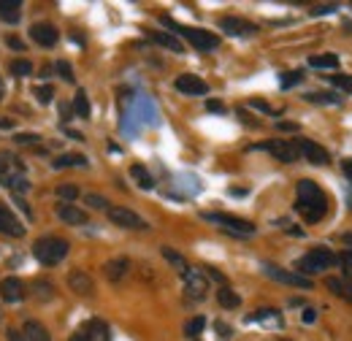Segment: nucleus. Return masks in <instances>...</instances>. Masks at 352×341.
I'll return each mask as SVG.
<instances>
[{
  "instance_id": "f257e3e1",
  "label": "nucleus",
  "mask_w": 352,
  "mask_h": 341,
  "mask_svg": "<svg viewBox=\"0 0 352 341\" xmlns=\"http://www.w3.org/2000/svg\"><path fill=\"white\" fill-rule=\"evenodd\" d=\"M296 209L298 214L307 219V222H320L325 212H328V201H325V195H322V190L311 182V179H301L298 184H296Z\"/></svg>"
},
{
  "instance_id": "f03ea898",
  "label": "nucleus",
  "mask_w": 352,
  "mask_h": 341,
  "mask_svg": "<svg viewBox=\"0 0 352 341\" xmlns=\"http://www.w3.org/2000/svg\"><path fill=\"white\" fill-rule=\"evenodd\" d=\"M68 250H71V244L65 239H60V236H44V239H38L33 244V255H36V260L41 265H57V263H63L65 255H68Z\"/></svg>"
},
{
  "instance_id": "7ed1b4c3",
  "label": "nucleus",
  "mask_w": 352,
  "mask_h": 341,
  "mask_svg": "<svg viewBox=\"0 0 352 341\" xmlns=\"http://www.w3.org/2000/svg\"><path fill=\"white\" fill-rule=\"evenodd\" d=\"M168 30H174V33H179V36H184L187 41L192 43L195 49H201V52H212V49H217L220 46V38L217 36H212L209 30H201V28H187V25H176V22H171L168 16H163L160 19Z\"/></svg>"
},
{
  "instance_id": "20e7f679",
  "label": "nucleus",
  "mask_w": 352,
  "mask_h": 341,
  "mask_svg": "<svg viewBox=\"0 0 352 341\" xmlns=\"http://www.w3.org/2000/svg\"><path fill=\"white\" fill-rule=\"evenodd\" d=\"M336 263H339V257L333 255L331 250L314 247V250H309L307 255L296 263V268H298V274L304 276V274H322V271H328V268L336 265Z\"/></svg>"
},
{
  "instance_id": "39448f33",
  "label": "nucleus",
  "mask_w": 352,
  "mask_h": 341,
  "mask_svg": "<svg viewBox=\"0 0 352 341\" xmlns=\"http://www.w3.org/2000/svg\"><path fill=\"white\" fill-rule=\"evenodd\" d=\"M204 219L220 225L225 233L239 236V239H250V236H255V225H252L250 219H241V217H230V214H204Z\"/></svg>"
},
{
  "instance_id": "423d86ee",
  "label": "nucleus",
  "mask_w": 352,
  "mask_h": 341,
  "mask_svg": "<svg viewBox=\"0 0 352 341\" xmlns=\"http://www.w3.org/2000/svg\"><path fill=\"white\" fill-rule=\"evenodd\" d=\"M258 149H265L271 157H276L279 163H298L301 152L296 146V141H282V138H271V141H261Z\"/></svg>"
},
{
  "instance_id": "0eeeda50",
  "label": "nucleus",
  "mask_w": 352,
  "mask_h": 341,
  "mask_svg": "<svg viewBox=\"0 0 352 341\" xmlns=\"http://www.w3.org/2000/svg\"><path fill=\"white\" fill-rule=\"evenodd\" d=\"M109 219H111L117 228H125V230H149L146 219L138 217L133 209H125V206H111V209H109Z\"/></svg>"
},
{
  "instance_id": "6e6552de",
  "label": "nucleus",
  "mask_w": 352,
  "mask_h": 341,
  "mask_svg": "<svg viewBox=\"0 0 352 341\" xmlns=\"http://www.w3.org/2000/svg\"><path fill=\"white\" fill-rule=\"evenodd\" d=\"M263 271L274 279V282H282V285H290V287H301V290H311L314 285H311V279L309 276H301V274H293V271H285V268H279V265H271V263H265Z\"/></svg>"
},
{
  "instance_id": "1a4fd4ad",
  "label": "nucleus",
  "mask_w": 352,
  "mask_h": 341,
  "mask_svg": "<svg viewBox=\"0 0 352 341\" xmlns=\"http://www.w3.org/2000/svg\"><path fill=\"white\" fill-rule=\"evenodd\" d=\"M182 279H184V293H187L190 298H192V300L206 298V293H209V279H206L201 271L187 268V271L182 274Z\"/></svg>"
},
{
  "instance_id": "9d476101",
  "label": "nucleus",
  "mask_w": 352,
  "mask_h": 341,
  "mask_svg": "<svg viewBox=\"0 0 352 341\" xmlns=\"http://www.w3.org/2000/svg\"><path fill=\"white\" fill-rule=\"evenodd\" d=\"M220 30L225 36H236V38H252V36H258V25H252L247 19H239V16H225L220 22Z\"/></svg>"
},
{
  "instance_id": "9b49d317",
  "label": "nucleus",
  "mask_w": 352,
  "mask_h": 341,
  "mask_svg": "<svg viewBox=\"0 0 352 341\" xmlns=\"http://www.w3.org/2000/svg\"><path fill=\"white\" fill-rule=\"evenodd\" d=\"M296 146H298L301 157H307L311 166H328V163H331V155H328L320 144H314L311 138H298Z\"/></svg>"
},
{
  "instance_id": "f8f14e48",
  "label": "nucleus",
  "mask_w": 352,
  "mask_h": 341,
  "mask_svg": "<svg viewBox=\"0 0 352 341\" xmlns=\"http://www.w3.org/2000/svg\"><path fill=\"white\" fill-rule=\"evenodd\" d=\"M174 87L179 92H184V95H206V92H209V85H206L201 76H195V74H182V76H176Z\"/></svg>"
},
{
  "instance_id": "ddd939ff",
  "label": "nucleus",
  "mask_w": 352,
  "mask_h": 341,
  "mask_svg": "<svg viewBox=\"0 0 352 341\" xmlns=\"http://www.w3.org/2000/svg\"><path fill=\"white\" fill-rule=\"evenodd\" d=\"M0 233H6V236H11V239H22V236H25L22 222L14 217V212H11L8 206H3V204H0Z\"/></svg>"
},
{
  "instance_id": "4468645a",
  "label": "nucleus",
  "mask_w": 352,
  "mask_h": 341,
  "mask_svg": "<svg viewBox=\"0 0 352 341\" xmlns=\"http://www.w3.org/2000/svg\"><path fill=\"white\" fill-rule=\"evenodd\" d=\"M30 36H33V41L38 43V46H54L57 38H60V33H57V28L54 25H49V22H36L33 28H30Z\"/></svg>"
},
{
  "instance_id": "2eb2a0df",
  "label": "nucleus",
  "mask_w": 352,
  "mask_h": 341,
  "mask_svg": "<svg viewBox=\"0 0 352 341\" xmlns=\"http://www.w3.org/2000/svg\"><path fill=\"white\" fill-rule=\"evenodd\" d=\"M0 298L6 300V303H19V300L25 298V285H22L16 276L3 279V282H0Z\"/></svg>"
},
{
  "instance_id": "dca6fc26",
  "label": "nucleus",
  "mask_w": 352,
  "mask_h": 341,
  "mask_svg": "<svg viewBox=\"0 0 352 341\" xmlns=\"http://www.w3.org/2000/svg\"><path fill=\"white\" fill-rule=\"evenodd\" d=\"M79 333L89 341H111V333H109V325L103 322V320H87L82 328H79Z\"/></svg>"
},
{
  "instance_id": "f3484780",
  "label": "nucleus",
  "mask_w": 352,
  "mask_h": 341,
  "mask_svg": "<svg viewBox=\"0 0 352 341\" xmlns=\"http://www.w3.org/2000/svg\"><path fill=\"white\" fill-rule=\"evenodd\" d=\"M128 271H131V260L128 257H114V260H109L103 265V274H106L109 282H122L128 276Z\"/></svg>"
},
{
  "instance_id": "a211bd4d",
  "label": "nucleus",
  "mask_w": 352,
  "mask_h": 341,
  "mask_svg": "<svg viewBox=\"0 0 352 341\" xmlns=\"http://www.w3.org/2000/svg\"><path fill=\"white\" fill-rule=\"evenodd\" d=\"M68 287L76 296H92L95 293V282L89 279V274H85V271H71L68 274Z\"/></svg>"
},
{
  "instance_id": "6ab92c4d",
  "label": "nucleus",
  "mask_w": 352,
  "mask_h": 341,
  "mask_svg": "<svg viewBox=\"0 0 352 341\" xmlns=\"http://www.w3.org/2000/svg\"><path fill=\"white\" fill-rule=\"evenodd\" d=\"M149 36V41L157 43V46H163V49H168V52H184V46H182V41L176 38V36H171V33H163V30H149L146 33Z\"/></svg>"
},
{
  "instance_id": "aec40b11",
  "label": "nucleus",
  "mask_w": 352,
  "mask_h": 341,
  "mask_svg": "<svg viewBox=\"0 0 352 341\" xmlns=\"http://www.w3.org/2000/svg\"><path fill=\"white\" fill-rule=\"evenodd\" d=\"M57 217H60L63 222H68V225H85V222H87V212L76 209L74 204H60V206H57Z\"/></svg>"
},
{
  "instance_id": "412c9836",
  "label": "nucleus",
  "mask_w": 352,
  "mask_h": 341,
  "mask_svg": "<svg viewBox=\"0 0 352 341\" xmlns=\"http://www.w3.org/2000/svg\"><path fill=\"white\" fill-rule=\"evenodd\" d=\"M325 287L336 296V298L347 300V303H352V282H347V279H342V276H331L328 282H325Z\"/></svg>"
},
{
  "instance_id": "4be33fe9",
  "label": "nucleus",
  "mask_w": 352,
  "mask_h": 341,
  "mask_svg": "<svg viewBox=\"0 0 352 341\" xmlns=\"http://www.w3.org/2000/svg\"><path fill=\"white\" fill-rule=\"evenodd\" d=\"M0 182H3V187L14 190V192H25V190H30V184H28L25 173H19V170H8V173H0Z\"/></svg>"
},
{
  "instance_id": "5701e85b",
  "label": "nucleus",
  "mask_w": 352,
  "mask_h": 341,
  "mask_svg": "<svg viewBox=\"0 0 352 341\" xmlns=\"http://www.w3.org/2000/svg\"><path fill=\"white\" fill-rule=\"evenodd\" d=\"M22 333H25V339L28 341H52L49 331H46L41 322H36V320H28L25 328H22Z\"/></svg>"
},
{
  "instance_id": "b1692460",
  "label": "nucleus",
  "mask_w": 352,
  "mask_h": 341,
  "mask_svg": "<svg viewBox=\"0 0 352 341\" xmlns=\"http://www.w3.org/2000/svg\"><path fill=\"white\" fill-rule=\"evenodd\" d=\"M19 0H0V19L16 25L19 22Z\"/></svg>"
},
{
  "instance_id": "393cba45",
  "label": "nucleus",
  "mask_w": 352,
  "mask_h": 341,
  "mask_svg": "<svg viewBox=\"0 0 352 341\" xmlns=\"http://www.w3.org/2000/svg\"><path fill=\"white\" fill-rule=\"evenodd\" d=\"M304 100L317 103V106H339V103H342V98L333 95V92H309Z\"/></svg>"
},
{
  "instance_id": "a878e982",
  "label": "nucleus",
  "mask_w": 352,
  "mask_h": 341,
  "mask_svg": "<svg viewBox=\"0 0 352 341\" xmlns=\"http://www.w3.org/2000/svg\"><path fill=\"white\" fill-rule=\"evenodd\" d=\"M309 65H311V68H336V65H339V57H336L333 52L311 54V57H309Z\"/></svg>"
},
{
  "instance_id": "bb28decb",
  "label": "nucleus",
  "mask_w": 352,
  "mask_h": 341,
  "mask_svg": "<svg viewBox=\"0 0 352 341\" xmlns=\"http://www.w3.org/2000/svg\"><path fill=\"white\" fill-rule=\"evenodd\" d=\"M76 166H79V168H82V166H87V157H85V155H74V152H71V155H60V157L54 160V168H76Z\"/></svg>"
},
{
  "instance_id": "cd10ccee",
  "label": "nucleus",
  "mask_w": 352,
  "mask_h": 341,
  "mask_svg": "<svg viewBox=\"0 0 352 341\" xmlns=\"http://www.w3.org/2000/svg\"><path fill=\"white\" fill-rule=\"evenodd\" d=\"M131 176L138 182V187H141V190H152V187H155V179L149 176V170L144 168V166H138V163L131 168Z\"/></svg>"
},
{
  "instance_id": "c85d7f7f",
  "label": "nucleus",
  "mask_w": 352,
  "mask_h": 341,
  "mask_svg": "<svg viewBox=\"0 0 352 341\" xmlns=\"http://www.w3.org/2000/svg\"><path fill=\"white\" fill-rule=\"evenodd\" d=\"M217 303H220L222 309H239V306H241V298H239L230 287H220V293H217Z\"/></svg>"
},
{
  "instance_id": "c756f323",
  "label": "nucleus",
  "mask_w": 352,
  "mask_h": 341,
  "mask_svg": "<svg viewBox=\"0 0 352 341\" xmlns=\"http://www.w3.org/2000/svg\"><path fill=\"white\" fill-rule=\"evenodd\" d=\"M204 328H206V320H204V317H192V320L184 325V336L190 341H198V336L204 333Z\"/></svg>"
},
{
  "instance_id": "7c9ffc66",
  "label": "nucleus",
  "mask_w": 352,
  "mask_h": 341,
  "mask_svg": "<svg viewBox=\"0 0 352 341\" xmlns=\"http://www.w3.org/2000/svg\"><path fill=\"white\" fill-rule=\"evenodd\" d=\"M163 257H166V260H168L171 265H176V268H179L182 274H184V271L190 268V265H187V260H184V257L179 255L176 250H171V247H163Z\"/></svg>"
},
{
  "instance_id": "2f4dec72",
  "label": "nucleus",
  "mask_w": 352,
  "mask_h": 341,
  "mask_svg": "<svg viewBox=\"0 0 352 341\" xmlns=\"http://www.w3.org/2000/svg\"><path fill=\"white\" fill-rule=\"evenodd\" d=\"M74 111H76L79 117H85V120L89 117V100L82 89H79V92H76V98H74Z\"/></svg>"
},
{
  "instance_id": "473e14b6",
  "label": "nucleus",
  "mask_w": 352,
  "mask_h": 341,
  "mask_svg": "<svg viewBox=\"0 0 352 341\" xmlns=\"http://www.w3.org/2000/svg\"><path fill=\"white\" fill-rule=\"evenodd\" d=\"M331 85L336 87V89H342V92H347V95H352V76L350 74H336V76H331Z\"/></svg>"
},
{
  "instance_id": "72a5a7b5",
  "label": "nucleus",
  "mask_w": 352,
  "mask_h": 341,
  "mask_svg": "<svg viewBox=\"0 0 352 341\" xmlns=\"http://www.w3.org/2000/svg\"><path fill=\"white\" fill-rule=\"evenodd\" d=\"M33 293H36V298H38V300H52V298H54V287H52L49 282H36V285H33Z\"/></svg>"
},
{
  "instance_id": "f704fd0d",
  "label": "nucleus",
  "mask_w": 352,
  "mask_h": 341,
  "mask_svg": "<svg viewBox=\"0 0 352 341\" xmlns=\"http://www.w3.org/2000/svg\"><path fill=\"white\" fill-rule=\"evenodd\" d=\"M336 265L342 268V279L352 282V252H342V255H339V263H336Z\"/></svg>"
},
{
  "instance_id": "c9c22d12",
  "label": "nucleus",
  "mask_w": 352,
  "mask_h": 341,
  "mask_svg": "<svg viewBox=\"0 0 352 341\" xmlns=\"http://www.w3.org/2000/svg\"><path fill=\"white\" fill-rule=\"evenodd\" d=\"M8 71H11L14 76H30V74H33V65H30V60H14Z\"/></svg>"
},
{
  "instance_id": "e433bc0d",
  "label": "nucleus",
  "mask_w": 352,
  "mask_h": 341,
  "mask_svg": "<svg viewBox=\"0 0 352 341\" xmlns=\"http://www.w3.org/2000/svg\"><path fill=\"white\" fill-rule=\"evenodd\" d=\"M85 204H87L89 209H100V212H103V209H106V212L111 209V206H109V201H106L103 195H95V192H89V195H85Z\"/></svg>"
},
{
  "instance_id": "4c0bfd02",
  "label": "nucleus",
  "mask_w": 352,
  "mask_h": 341,
  "mask_svg": "<svg viewBox=\"0 0 352 341\" xmlns=\"http://www.w3.org/2000/svg\"><path fill=\"white\" fill-rule=\"evenodd\" d=\"M57 195H60L63 201H76V198H79V187H76V184H60V187H57Z\"/></svg>"
},
{
  "instance_id": "58836bf2",
  "label": "nucleus",
  "mask_w": 352,
  "mask_h": 341,
  "mask_svg": "<svg viewBox=\"0 0 352 341\" xmlns=\"http://www.w3.org/2000/svg\"><path fill=\"white\" fill-rule=\"evenodd\" d=\"M301 79H304L301 71H287V74L282 76V89H290V87L301 85Z\"/></svg>"
},
{
  "instance_id": "ea45409f",
  "label": "nucleus",
  "mask_w": 352,
  "mask_h": 341,
  "mask_svg": "<svg viewBox=\"0 0 352 341\" xmlns=\"http://www.w3.org/2000/svg\"><path fill=\"white\" fill-rule=\"evenodd\" d=\"M36 98H38V103H52V98H54V89L49 85H44V87H36Z\"/></svg>"
},
{
  "instance_id": "a19ab883",
  "label": "nucleus",
  "mask_w": 352,
  "mask_h": 341,
  "mask_svg": "<svg viewBox=\"0 0 352 341\" xmlns=\"http://www.w3.org/2000/svg\"><path fill=\"white\" fill-rule=\"evenodd\" d=\"M14 141H16V144L30 146V144H38V141H41V135H36V133H16V135H14Z\"/></svg>"
},
{
  "instance_id": "79ce46f5",
  "label": "nucleus",
  "mask_w": 352,
  "mask_h": 341,
  "mask_svg": "<svg viewBox=\"0 0 352 341\" xmlns=\"http://www.w3.org/2000/svg\"><path fill=\"white\" fill-rule=\"evenodd\" d=\"M57 74H60L65 82H74V71H71V65H68L65 60H60V63H57Z\"/></svg>"
},
{
  "instance_id": "37998d69",
  "label": "nucleus",
  "mask_w": 352,
  "mask_h": 341,
  "mask_svg": "<svg viewBox=\"0 0 352 341\" xmlns=\"http://www.w3.org/2000/svg\"><path fill=\"white\" fill-rule=\"evenodd\" d=\"M336 8H339V6H333V3H331V6H317V8H311V16H322V14H333Z\"/></svg>"
},
{
  "instance_id": "c03bdc74",
  "label": "nucleus",
  "mask_w": 352,
  "mask_h": 341,
  "mask_svg": "<svg viewBox=\"0 0 352 341\" xmlns=\"http://www.w3.org/2000/svg\"><path fill=\"white\" fill-rule=\"evenodd\" d=\"M250 106H252V109H261V111H265V114H276L271 106H265L263 100H250Z\"/></svg>"
},
{
  "instance_id": "a18cd8bd",
  "label": "nucleus",
  "mask_w": 352,
  "mask_h": 341,
  "mask_svg": "<svg viewBox=\"0 0 352 341\" xmlns=\"http://www.w3.org/2000/svg\"><path fill=\"white\" fill-rule=\"evenodd\" d=\"M206 109H209V111H214V114H225V106L217 103V100H206Z\"/></svg>"
},
{
  "instance_id": "49530a36",
  "label": "nucleus",
  "mask_w": 352,
  "mask_h": 341,
  "mask_svg": "<svg viewBox=\"0 0 352 341\" xmlns=\"http://www.w3.org/2000/svg\"><path fill=\"white\" fill-rule=\"evenodd\" d=\"M6 336H8V341H28L25 339V333H19V331H14V328H8Z\"/></svg>"
},
{
  "instance_id": "de8ad7c7",
  "label": "nucleus",
  "mask_w": 352,
  "mask_h": 341,
  "mask_svg": "<svg viewBox=\"0 0 352 341\" xmlns=\"http://www.w3.org/2000/svg\"><path fill=\"white\" fill-rule=\"evenodd\" d=\"M276 128H279V130H290V133H296V130H298V125H296V122H276Z\"/></svg>"
},
{
  "instance_id": "09e8293b",
  "label": "nucleus",
  "mask_w": 352,
  "mask_h": 341,
  "mask_svg": "<svg viewBox=\"0 0 352 341\" xmlns=\"http://www.w3.org/2000/svg\"><path fill=\"white\" fill-rule=\"evenodd\" d=\"M8 46H11V49H16V52H22V49H25V43L19 41V38H8Z\"/></svg>"
},
{
  "instance_id": "8fccbe9b",
  "label": "nucleus",
  "mask_w": 352,
  "mask_h": 341,
  "mask_svg": "<svg viewBox=\"0 0 352 341\" xmlns=\"http://www.w3.org/2000/svg\"><path fill=\"white\" fill-rule=\"evenodd\" d=\"M314 317H317V311H314V309H307V311H304V322H309V325L314 322Z\"/></svg>"
},
{
  "instance_id": "3c124183",
  "label": "nucleus",
  "mask_w": 352,
  "mask_h": 341,
  "mask_svg": "<svg viewBox=\"0 0 352 341\" xmlns=\"http://www.w3.org/2000/svg\"><path fill=\"white\" fill-rule=\"evenodd\" d=\"M206 274H209V279H217V282H225V279H222V274H220V271H214V268H206Z\"/></svg>"
},
{
  "instance_id": "603ef678",
  "label": "nucleus",
  "mask_w": 352,
  "mask_h": 341,
  "mask_svg": "<svg viewBox=\"0 0 352 341\" xmlns=\"http://www.w3.org/2000/svg\"><path fill=\"white\" fill-rule=\"evenodd\" d=\"M342 168H344V173H347V179L352 182V160H344V163H342Z\"/></svg>"
},
{
  "instance_id": "864d4df0",
  "label": "nucleus",
  "mask_w": 352,
  "mask_h": 341,
  "mask_svg": "<svg viewBox=\"0 0 352 341\" xmlns=\"http://www.w3.org/2000/svg\"><path fill=\"white\" fill-rule=\"evenodd\" d=\"M68 341H89V339H85V336H82V333L76 331V333H74V336H71V339H68Z\"/></svg>"
},
{
  "instance_id": "5fc2aeb1",
  "label": "nucleus",
  "mask_w": 352,
  "mask_h": 341,
  "mask_svg": "<svg viewBox=\"0 0 352 341\" xmlns=\"http://www.w3.org/2000/svg\"><path fill=\"white\" fill-rule=\"evenodd\" d=\"M342 244H347V247H352V233H347V236H342Z\"/></svg>"
},
{
  "instance_id": "6e6d98bb",
  "label": "nucleus",
  "mask_w": 352,
  "mask_h": 341,
  "mask_svg": "<svg viewBox=\"0 0 352 341\" xmlns=\"http://www.w3.org/2000/svg\"><path fill=\"white\" fill-rule=\"evenodd\" d=\"M0 100H3V79H0Z\"/></svg>"
}]
</instances>
